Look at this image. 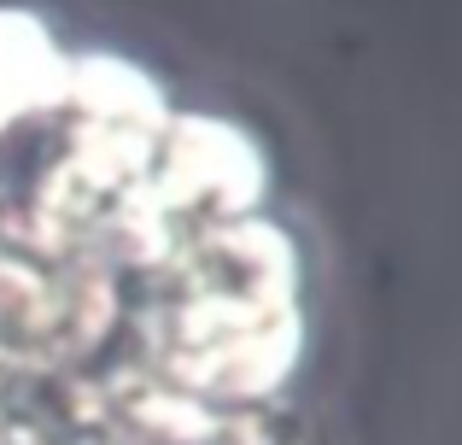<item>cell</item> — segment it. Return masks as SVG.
<instances>
[{"mask_svg":"<svg viewBox=\"0 0 462 445\" xmlns=\"http://www.w3.org/2000/svg\"><path fill=\"white\" fill-rule=\"evenodd\" d=\"M70 88V53L42 12L0 0V135L23 124H53Z\"/></svg>","mask_w":462,"mask_h":445,"instance_id":"cell-2","label":"cell"},{"mask_svg":"<svg viewBox=\"0 0 462 445\" xmlns=\"http://www.w3.org/2000/svg\"><path fill=\"white\" fill-rule=\"evenodd\" d=\"M270 194V153L235 117L181 112L164 124L147 164V218L170 235H205L240 218H258Z\"/></svg>","mask_w":462,"mask_h":445,"instance_id":"cell-1","label":"cell"},{"mask_svg":"<svg viewBox=\"0 0 462 445\" xmlns=\"http://www.w3.org/2000/svg\"><path fill=\"white\" fill-rule=\"evenodd\" d=\"M188 445H305L299 422L282 411H258V404H235L223 416H205V428Z\"/></svg>","mask_w":462,"mask_h":445,"instance_id":"cell-3","label":"cell"}]
</instances>
